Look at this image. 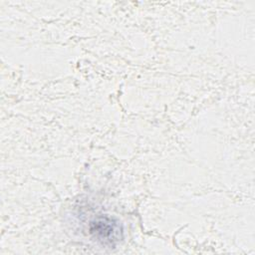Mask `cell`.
I'll list each match as a JSON object with an SVG mask.
<instances>
[{
  "label": "cell",
  "mask_w": 255,
  "mask_h": 255,
  "mask_svg": "<svg viewBox=\"0 0 255 255\" xmlns=\"http://www.w3.org/2000/svg\"><path fill=\"white\" fill-rule=\"evenodd\" d=\"M89 232L93 239L108 247L116 246L123 238L121 222L104 214L95 216L89 222Z\"/></svg>",
  "instance_id": "obj_1"
}]
</instances>
